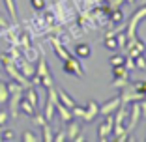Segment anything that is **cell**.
Wrapping results in <instances>:
<instances>
[{"mask_svg": "<svg viewBox=\"0 0 146 142\" xmlns=\"http://www.w3.org/2000/svg\"><path fill=\"white\" fill-rule=\"evenodd\" d=\"M36 75L41 79V86L47 90V88H52V73L49 69L47 62H45V56H39L38 58V67H36Z\"/></svg>", "mask_w": 146, "mask_h": 142, "instance_id": "6da1fadb", "label": "cell"}, {"mask_svg": "<svg viewBox=\"0 0 146 142\" xmlns=\"http://www.w3.org/2000/svg\"><path fill=\"white\" fill-rule=\"evenodd\" d=\"M146 17V6H141V8H137L131 15H129L127 19V32H125V36H127V39H133L135 36V30H137V24L142 21V19Z\"/></svg>", "mask_w": 146, "mask_h": 142, "instance_id": "7a4b0ae2", "label": "cell"}, {"mask_svg": "<svg viewBox=\"0 0 146 142\" xmlns=\"http://www.w3.org/2000/svg\"><path fill=\"white\" fill-rule=\"evenodd\" d=\"M142 99H144V94L137 92L131 84H127V86H124L120 90V105H125V107H127L129 103H133V101H142Z\"/></svg>", "mask_w": 146, "mask_h": 142, "instance_id": "3957f363", "label": "cell"}, {"mask_svg": "<svg viewBox=\"0 0 146 142\" xmlns=\"http://www.w3.org/2000/svg\"><path fill=\"white\" fill-rule=\"evenodd\" d=\"M56 101H58L56 90H54V88H47V103H45V108H43V116H45V120H47V122H52V118H54Z\"/></svg>", "mask_w": 146, "mask_h": 142, "instance_id": "277c9868", "label": "cell"}, {"mask_svg": "<svg viewBox=\"0 0 146 142\" xmlns=\"http://www.w3.org/2000/svg\"><path fill=\"white\" fill-rule=\"evenodd\" d=\"M62 69H64V73L73 75V77H79V79L84 75V67H82V65L79 64V60H77V58H73V56L62 64Z\"/></svg>", "mask_w": 146, "mask_h": 142, "instance_id": "5b68a950", "label": "cell"}, {"mask_svg": "<svg viewBox=\"0 0 146 142\" xmlns=\"http://www.w3.org/2000/svg\"><path fill=\"white\" fill-rule=\"evenodd\" d=\"M129 105H131V108L127 110L129 122H125V129H127V133H131L137 127L139 120H141V108H139V101H133V103H129Z\"/></svg>", "mask_w": 146, "mask_h": 142, "instance_id": "8992f818", "label": "cell"}, {"mask_svg": "<svg viewBox=\"0 0 146 142\" xmlns=\"http://www.w3.org/2000/svg\"><path fill=\"white\" fill-rule=\"evenodd\" d=\"M112 124H114V114H107L105 120L98 125V137H99V140H103V142L109 140L107 135L112 133Z\"/></svg>", "mask_w": 146, "mask_h": 142, "instance_id": "52a82bcc", "label": "cell"}, {"mask_svg": "<svg viewBox=\"0 0 146 142\" xmlns=\"http://www.w3.org/2000/svg\"><path fill=\"white\" fill-rule=\"evenodd\" d=\"M13 62H15V65H17L19 71H21V73L25 75V77L28 79V81H30V77L36 73V67L32 65V62H30V60H26V58H25L23 54H21V56H17V58H15Z\"/></svg>", "mask_w": 146, "mask_h": 142, "instance_id": "ba28073f", "label": "cell"}, {"mask_svg": "<svg viewBox=\"0 0 146 142\" xmlns=\"http://www.w3.org/2000/svg\"><path fill=\"white\" fill-rule=\"evenodd\" d=\"M49 41H51V45H52V51H54V54L58 56L62 62H66V60H69V58H71L69 51L66 49V45L62 43L58 38H52V36H51V38H49Z\"/></svg>", "mask_w": 146, "mask_h": 142, "instance_id": "9c48e42d", "label": "cell"}, {"mask_svg": "<svg viewBox=\"0 0 146 142\" xmlns=\"http://www.w3.org/2000/svg\"><path fill=\"white\" fill-rule=\"evenodd\" d=\"M118 107H120V95H116V97L109 99L107 103L101 105V107H99V114H103V116H107V114H114Z\"/></svg>", "mask_w": 146, "mask_h": 142, "instance_id": "30bf717a", "label": "cell"}, {"mask_svg": "<svg viewBox=\"0 0 146 142\" xmlns=\"http://www.w3.org/2000/svg\"><path fill=\"white\" fill-rule=\"evenodd\" d=\"M99 114V105L96 103V101H88V105L84 107V116H82V120L84 122H94L96 118H98Z\"/></svg>", "mask_w": 146, "mask_h": 142, "instance_id": "8fae6325", "label": "cell"}, {"mask_svg": "<svg viewBox=\"0 0 146 142\" xmlns=\"http://www.w3.org/2000/svg\"><path fill=\"white\" fill-rule=\"evenodd\" d=\"M23 97H25L26 101H30L36 108H39V95H38L36 86H32V84H30V86H26L25 90H23Z\"/></svg>", "mask_w": 146, "mask_h": 142, "instance_id": "7c38bea8", "label": "cell"}, {"mask_svg": "<svg viewBox=\"0 0 146 142\" xmlns=\"http://www.w3.org/2000/svg\"><path fill=\"white\" fill-rule=\"evenodd\" d=\"M79 133H81V124L77 118H71L68 122V127H66V137H68V140H73Z\"/></svg>", "mask_w": 146, "mask_h": 142, "instance_id": "4fadbf2b", "label": "cell"}, {"mask_svg": "<svg viewBox=\"0 0 146 142\" xmlns=\"http://www.w3.org/2000/svg\"><path fill=\"white\" fill-rule=\"evenodd\" d=\"M38 112V108L34 107V105L30 103V101H26L25 97H21V103H19V114H23V116H28L32 118Z\"/></svg>", "mask_w": 146, "mask_h": 142, "instance_id": "5bb4252c", "label": "cell"}, {"mask_svg": "<svg viewBox=\"0 0 146 142\" xmlns=\"http://www.w3.org/2000/svg\"><path fill=\"white\" fill-rule=\"evenodd\" d=\"M73 51H75V56H77L79 60H86V58H90V54H92V49H90L88 43H77Z\"/></svg>", "mask_w": 146, "mask_h": 142, "instance_id": "9a60e30c", "label": "cell"}, {"mask_svg": "<svg viewBox=\"0 0 146 142\" xmlns=\"http://www.w3.org/2000/svg\"><path fill=\"white\" fill-rule=\"evenodd\" d=\"M56 95H58V101H60L62 105H66L68 108H71V107H75V105H77V103H75V99H73L71 95L64 90V88H58V90H56Z\"/></svg>", "mask_w": 146, "mask_h": 142, "instance_id": "2e32d148", "label": "cell"}, {"mask_svg": "<svg viewBox=\"0 0 146 142\" xmlns=\"http://www.w3.org/2000/svg\"><path fill=\"white\" fill-rule=\"evenodd\" d=\"M54 110L58 112V116H60V120L64 122V124H68L69 120H71V108H68L66 105H62L60 101H56V107H54Z\"/></svg>", "mask_w": 146, "mask_h": 142, "instance_id": "e0dca14e", "label": "cell"}, {"mask_svg": "<svg viewBox=\"0 0 146 142\" xmlns=\"http://www.w3.org/2000/svg\"><path fill=\"white\" fill-rule=\"evenodd\" d=\"M4 4H6V8H8V13H9V17H11L13 24L19 26V17H17V6H15V0H4Z\"/></svg>", "mask_w": 146, "mask_h": 142, "instance_id": "ac0fdd59", "label": "cell"}, {"mask_svg": "<svg viewBox=\"0 0 146 142\" xmlns=\"http://www.w3.org/2000/svg\"><path fill=\"white\" fill-rule=\"evenodd\" d=\"M109 21L112 22V24H120L122 21H124V13H122L120 8H116L111 11V15H109Z\"/></svg>", "mask_w": 146, "mask_h": 142, "instance_id": "d6986e66", "label": "cell"}, {"mask_svg": "<svg viewBox=\"0 0 146 142\" xmlns=\"http://www.w3.org/2000/svg\"><path fill=\"white\" fill-rule=\"evenodd\" d=\"M9 99V90H8V84L4 81H0V105H6Z\"/></svg>", "mask_w": 146, "mask_h": 142, "instance_id": "ffe728a7", "label": "cell"}, {"mask_svg": "<svg viewBox=\"0 0 146 142\" xmlns=\"http://www.w3.org/2000/svg\"><path fill=\"white\" fill-rule=\"evenodd\" d=\"M41 135H43V137H39L41 140L52 142V131H51V125H49V122H45V124L41 125Z\"/></svg>", "mask_w": 146, "mask_h": 142, "instance_id": "44dd1931", "label": "cell"}, {"mask_svg": "<svg viewBox=\"0 0 146 142\" xmlns=\"http://www.w3.org/2000/svg\"><path fill=\"white\" fill-rule=\"evenodd\" d=\"M23 56H25L26 60L36 62V60H38V49H34V47H28V49H25V51H23Z\"/></svg>", "mask_w": 146, "mask_h": 142, "instance_id": "7402d4cb", "label": "cell"}, {"mask_svg": "<svg viewBox=\"0 0 146 142\" xmlns=\"http://www.w3.org/2000/svg\"><path fill=\"white\" fill-rule=\"evenodd\" d=\"M129 84V77H114L112 79V86L118 88V90H122L124 86H127Z\"/></svg>", "mask_w": 146, "mask_h": 142, "instance_id": "603a6c76", "label": "cell"}, {"mask_svg": "<svg viewBox=\"0 0 146 142\" xmlns=\"http://www.w3.org/2000/svg\"><path fill=\"white\" fill-rule=\"evenodd\" d=\"M112 75L114 77H129V71L125 65H112Z\"/></svg>", "mask_w": 146, "mask_h": 142, "instance_id": "cb8c5ba5", "label": "cell"}, {"mask_svg": "<svg viewBox=\"0 0 146 142\" xmlns=\"http://www.w3.org/2000/svg\"><path fill=\"white\" fill-rule=\"evenodd\" d=\"M103 45L109 49V51H116V49H118V41H116V36H111V38H105Z\"/></svg>", "mask_w": 146, "mask_h": 142, "instance_id": "d4e9b609", "label": "cell"}, {"mask_svg": "<svg viewBox=\"0 0 146 142\" xmlns=\"http://www.w3.org/2000/svg\"><path fill=\"white\" fill-rule=\"evenodd\" d=\"M21 138H23V142H38V140H41V138H39L38 135H34L32 131H25Z\"/></svg>", "mask_w": 146, "mask_h": 142, "instance_id": "484cf974", "label": "cell"}, {"mask_svg": "<svg viewBox=\"0 0 146 142\" xmlns=\"http://www.w3.org/2000/svg\"><path fill=\"white\" fill-rule=\"evenodd\" d=\"M71 116L77 118V120H82V116H84V107H79V105L71 107Z\"/></svg>", "mask_w": 146, "mask_h": 142, "instance_id": "4316f807", "label": "cell"}, {"mask_svg": "<svg viewBox=\"0 0 146 142\" xmlns=\"http://www.w3.org/2000/svg\"><path fill=\"white\" fill-rule=\"evenodd\" d=\"M30 6L36 11H43V9L47 8V2H45V0H30Z\"/></svg>", "mask_w": 146, "mask_h": 142, "instance_id": "83f0119b", "label": "cell"}, {"mask_svg": "<svg viewBox=\"0 0 146 142\" xmlns=\"http://www.w3.org/2000/svg\"><path fill=\"white\" fill-rule=\"evenodd\" d=\"M116 41H118V47H122V49L125 51V45H127V36H125L122 30L116 34Z\"/></svg>", "mask_w": 146, "mask_h": 142, "instance_id": "f1b7e54d", "label": "cell"}, {"mask_svg": "<svg viewBox=\"0 0 146 142\" xmlns=\"http://www.w3.org/2000/svg\"><path fill=\"white\" fill-rule=\"evenodd\" d=\"M133 60H135V67H139V69H146V56H144V54L135 56Z\"/></svg>", "mask_w": 146, "mask_h": 142, "instance_id": "f546056e", "label": "cell"}, {"mask_svg": "<svg viewBox=\"0 0 146 142\" xmlns=\"http://www.w3.org/2000/svg\"><path fill=\"white\" fill-rule=\"evenodd\" d=\"M131 86L137 92H141V94L146 95V81H135V82H131Z\"/></svg>", "mask_w": 146, "mask_h": 142, "instance_id": "4dcf8cb0", "label": "cell"}, {"mask_svg": "<svg viewBox=\"0 0 146 142\" xmlns=\"http://www.w3.org/2000/svg\"><path fill=\"white\" fill-rule=\"evenodd\" d=\"M8 120H9V112L6 108H0V127H6Z\"/></svg>", "mask_w": 146, "mask_h": 142, "instance_id": "1f68e13d", "label": "cell"}, {"mask_svg": "<svg viewBox=\"0 0 146 142\" xmlns=\"http://www.w3.org/2000/svg\"><path fill=\"white\" fill-rule=\"evenodd\" d=\"M124 60H125V56H122V54H112L111 56V65H124Z\"/></svg>", "mask_w": 146, "mask_h": 142, "instance_id": "d6a6232c", "label": "cell"}, {"mask_svg": "<svg viewBox=\"0 0 146 142\" xmlns=\"http://www.w3.org/2000/svg\"><path fill=\"white\" fill-rule=\"evenodd\" d=\"M2 140H15V131L2 129Z\"/></svg>", "mask_w": 146, "mask_h": 142, "instance_id": "836d02e7", "label": "cell"}, {"mask_svg": "<svg viewBox=\"0 0 146 142\" xmlns=\"http://www.w3.org/2000/svg\"><path fill=\"white\" fill-rule=\"evenodd\" d=\"M52 140H56V142H62V140H68V137H66V129H60L58 133L52 137Z\"/></svg>", "mask_w": 146, "mask_h": 142, "instance_id": "e575fe53", "label": "cell"}, {"mask_svg": "<svg viewBox=\"0 0 146 142\" xmlns=\"http://www.w3.org/2000/svg\"><path fill=\"white\" fill-rule=\"evenodd\" d=\"M139 108H141V120H146V99L139 101Z\"/></svg>", "mask_w": 146, "mask_h": 142, "instance_id": "d590c367", "label": "cell"}, {"mask_svg": "<svg viewBox=\"0 0 146 142\" xmlns=\"http://www.w3.org/2000/svg\"><path fill=\"white\" fill-rule=\"evenodd\" d=\"M124 65H125L127 71H131V69H135V60L129 56V58H125V60H124Z\"/></svg>", "mask_w": 146, "mask_h": 142, "instance_id": "8d00e7d4", "label": "cell"}, {"mask_svg": "<svg viewBox=\"0 0 146 142\" xmlns=\"http://www.w3.org/2000/svg\"><path fill=\"white\" fill-rule=\"evenodd\" d=\"M6 26H8V21H6V19L0 15V28H6Z\"/></svg>", "mask_w": 146, "mask_h": 142, "instance_id": "74e56055", "label": "cell"}, {"mask_svg": "<svg viewBox=\"0 0 146 142\" xmlns=\"http://www.w3.org/2000/svg\"><path fill=\"white\" fill-rule=\"evenodd\" d=\"M125 2H127V4H133V2H135V0H125Z\"/></svg>", "mask_w": 146, "mask_h": 142, "instance_id": "f35d334b", "label": "cell"}, {"mask_svg": "<svg viewBox=\"0 0 146 142\" xmlns=\"http://www.w3.org/2000/svg\"><path fill=\"white\" fill-rule=\"evenodd\" d=\"M0 140H2V131H0Z\"/></svg>", "mask_w": 146, "mask_h": 142, "instance_id": "ab89813d", "label": "cell"}]
</instances>
